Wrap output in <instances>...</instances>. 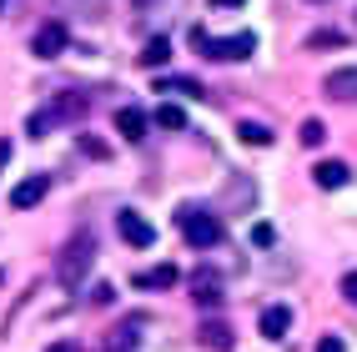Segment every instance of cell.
<instances>
[{
    "label": "cell",
    "instance_id": "3957f363",
    "mask_svg": "<svg viewBox=\"0 0 357 352\" xmlns=\"http://www.w3.org/2000/svg\"><path fill=\"white\" fill-rule=\"evenodd\" d=\"M176 227H181V237L192 242L197 252L222 242V217H217V211H206V206H181L176 211Z\"/></svg>",
    "mask_w": 357,
    "mask_h": 352
},
{
    "label": "cell",
    "instance_id": "7a4b0ae2",
    "mask_svg": "<svg viewBox=\"0 0 357 352\" xmlns=\"http://www.w3.org/2000/svg\"><path fill=\"white\" fill-rule=\"evenodd\" d=\"M86 111H91V96H81V91H61L45 111L31 116V136H45V131H56V126H66V121H81Z\"/></svg>",
    "mask_w": 357,
    "mask_h": 352
},
{
    "label": "cell",
    "instance_id": "8fae6325",
    "mask_svg": "<svg viewBox=\"0 0 357 352\" xmlns=\"http://www.w3.org/2000/svg\"><path fill=\"white\" fill-rule=\"evenodd\" d=\"M347 161H317V167H312V181L322 186V192H337V186H347Z\"/></svg>",
    "mask_w": 357,
    "mask_h": 352
},
{
    "label": "cell",
    "instance_id": "d4e9b609",
    "mask_svg": "<svg viewBox=\"0 0 357 352\" xmlns=\"http://www.w3.org/2000/svg\"><path fill=\"white\" fill-rule=\"evenodd\" d=\"M211 6H222V10H236V6H247V0H211Z\"/></svg>",
    "mask_w": 357,
    "mask_h": 352
},
{
    "label": "cell",
    "instance_id": "5b68a950",
    "mask_svg": "<svg viewBox=\"0 0 357 352\" xmlns=\"http://www.w3.org/2000/svg\"><path fill=\"white\" fill-rule=\"evenodd\" d=\"M121 242L126 247H136V252H146V247H156V227L146 222V217H136V211H121Z\"/></svg>",
    "mask_w": 357,
    "mask_h": 352
},
{
    "label": "cell",
    "instance_id": "277c9868",
    "mask_svg": "<svg viewBox=\"0 0 357 352\" xmlns=\"http://www.w3.org/2000/svg\"><path fill=\"white\" fill-rule=\"evenodd\" d=\"M197 45H202V56H211V61H247L257 51V36L252 31H236V36H206V31H197Z\"/></svg>",
    "mask_w": 357,
    "mask_h": 352
},
{
    "label": "cell",
    "instance_id": "7402d4cb",
    "mask_svg": "<svg viewBox=\"0 0 357 352\" xmlns=\"http://www.w3.org/2000/svg\"><path fill=\"white\" fill-rule=\"evenodd\" d=\"M342 297H347L352 307H357V272H347V277H342Z\"/></svg>",
    "mask_w": 357,
    "mask_h": 352
},
{
    "label": "cell",
    "instance_id": "ffe728a7",
    "mask_svg": "<svg viewBox=\"0 0 357 352\" xmlns=\"http://www.w3.org/2000/svg\"><path fill=\"white\" fill-rule=\"evenodd\" d=\"M322 141H327L322 121H302V146H322Z\"/></svg>",
    "mask_w": 357,
    "mask_h": 352
},
{
    "label": "cell",
    "instance_id": "d6986e66",
    "mask_svg": "<svg viewBox=\"0 0 357 352\" xmlns=\"http://www.w3.org/2000/svg\"><path fill=\"white\" fill-rule=\"evenodd\" d=\"M236 136H242L247 146H272V126H261V121H242Z\"/></svg>",
    "mask_w": 357,
    "mask_h": 352
},
{
    "label": "cell",
    "instance_id": "6da1fadb",
    "mask_svg": "<svg viewBox=\"0 0 357 352\" xmlns=\"http://www.w3.org/2000/svg\"><path fill=\"white\" fill-rule=\"evenodd\" d=\"M91 262H96V237H91V231H76V237L56 252V282L61 287H81Z\"/></svg>",
    "mask_w": 357,
    "mask_h": 352
},
{
    "label": "cell",
    "instance_id": "8992f818",
    "mask_svg": "<svg viewBox=\"0 0 357 352\" xmlns=\"http://www.w3.org/2000/svg\"><path fill=\"white\" fill-rule=\"evenodd\" d=\"M66 40H70V31L61 26V20H45V26L36 31V40H31V51H36L40 61H51V56H61V51H66Z\"/></svg>",
    "mask_w": 357,
    "mask_h": 352
},
{
    "label": "cell",
    "instance_id": "ac0fdd59",
    "mask_svg": "<svg viewBox=\"0 0 357 352\" xmlns=\"http://www.w3.org/2000/svg\"><path fill=\"white\" fill-rule=\"evenodd\" d=\"M141 61H146V66H166V61H172V40H166V36H151L146 51H141Z\"/></svg>",
    "mask_w": 357,
    "mask_h": 352
},
{
    "label": "cell",
    "instance_id": "4316f807",
    "mask_svg": "<svg viewBox=\"0 0 357 352\" xmlns=\"http://www.w3.org/2000/svg\"><path fill=\"white\" fill-rule=\"evenodd\" d=\"M0 10H6V0H0Z\"/></svg>",
    "mask_w": 357,
    "mask_h": 352
},
{
    "label": "cell",
    "instance_id": "484cf974",
    "mask_svg": "<svg viewBox=\"0 0 357 352\" xmlns=\"http://www.w3.org/2000/svg\"><path fill=\"white\" fill-rule=\"evenodd\" d=\"M51 352H81V347H76V342H56Z\"/></svg>",
    "mask_w": 357,
    "mask_h": 352
},
{
    "label": "cell",
    "instance_id": "9c48e42d",
    "mask_svg": "<svg viewBox=\"0 0 357 352\" xmlns=\"http://www.w3.org/2000/svg\"><path fill=\"white\" fill-rule=\"evenodd\" d=\"M181 282V272L166 262V267H146V272H136L131 277V287H141V292H161V287H176Z\"/></svg>",
    "mask_w": 357,
    "mask_h": 352
},
{
    "label": "cell",
    "instance_id": "603a6c76",
    "mask_svg": "<svg viewBox=\"0 0 357 352\" xmlns=\"http://www.w3.org/2000/svg\"><path fill=\"white\" fill-rule=\"evenodd\" d=\"M317 352H347V342H342V337H322Z\"/></svg>",
    "mask_w": 357,
    "mask_h": 352
},
{
    "label": "cell",
    "instance_id": "ba28073f",
    "mask_svg": "<svg viewBox=\"0 0 357 352\" xmlns=\"http://www.w3.org/2000/svg\"><path fill=\"white\" fill-rule=\"evenodd\" d=\"M45 192H51V176L36 171V176H26V181H20L15 192H10V206H15V211H31V206L45 201Z\"/></svg>",
    "mask_w": 357,
    "mask_h": 352
},
{
    "label": "cell",
    "instance_id": "e0dca14e",
    "mask_svg": "<svg viewBox=\"0 0 357 352\" xmlns=\"http://www.w3.org/2000/svg\"><path fill=\"white\" fill-rule=\"evenodd\" d=\"M156 126H161V131H186V111H181V106H172V101L156 106Z\"/></svg>",
    "mask_w": 357,
    "mask_h": 352
},
{
    "label": "cell",
    "instance_id": "9a60e30c",
    "mask_svg": "<svg viewBox=\"0 0 357 352\" xmlns=\"http://www.w3.org/2000/svg\"><path fill=\"white\" fill-rule=\"evenodd\" d=\"M116 131H121L126 141H141V136H146V111L121 106V111H116Z\"/></svg>",
    "mask_w": 357,
    "mask_h": 352
},
{
    "label": "cell",
    "instance_id": "30bf717a",
    "mask_svg": "<svg viewBox=\"0 0 357 352\" xmlns=\"http://www.w3.org/2000/svg\"><path fill=\"white\" fill-rule=\"evenodd\" d=\"M141 347V322H116L106 332V352H136Z\"/></svg>",
    "mask_w": 357,
    "mask_h": 352
},
{
    "label": "cell",
    "instance_id": "2e32d148",
    "mask_svg": "<svg viewBox=\"0 0 357 352\" xmlns=\"http://www.w3.org/2000/svg\"><path fill=\"white\" fill-rule=\"evenodd\" d=\"M197 302H202V307H217V302H222V282L211 277V272L197 277Z\"/></svg>",
    "mask_w": 357,
    "mask_h": 352
},
{
    "label": "cell",
    "instance_id": "44dd1931",
    "mask_svg": "<svg viewBox=\"0 0 357 352\" xmlns=\"http://www.w3.org/2000/svg\"><path fill=\"white\" fill-rule=\"evenodd\" d=\"M307 45H317V51H322V45H347V36H342V31H317Z\"/></svg>",
    "mask_w": 357,
    "mask_h": 352
},
{
    "label": "cell",
    "instance_id": "7c38bea8",
    "mask_svg": "<svg viewBox=\"0 0 357 352\" xmlns=\"http://www.w3.org/2000/svg\"><path fill=\"white\" fill-rule=\"evenodd\" d=\"M166 96H192V101H206V86L197 81V76H161L156 81Z\"/></svg>",
    "mask_w": 357,
    "mask_h": 352
},
{
    "label": "cell",
    "instance_id": "52a82bcc",
    "mask_svg": "<svg viewBox=\"0 0 357 352\" xmlns=\"http://www.w3.org/2000/svg\"><path fill=\"white\" fill-rule=\"evenodd\" d=\"M322 91H327L332 101H347V106H357V66H337V70H327Z\"/></svg>",
    "mask_w": 357,
    "mask_h": 352
},
{
    "label": "cell",
    "instance_id": "cb8c5ba5",
    "mask_svg": "<svg viewBox=\"0 0 357 352\" xmlns=\"http://www.w3.org/2000/svg\"><path fill=\"white\" fill-rule=\"evenodd\" d=\"M10 151H15L10 141H0V176H6V167H10Z\"/></svg>",
    "mask_w": 357,
    "mask_h": 352
},
{
    "label": "cell",
    "instance_id": "4fadbf2b",
    "mask_svg": "<svg viewBox=\"0 0 357 352\" xmlns=\"http://www.w3.org/2000/svg\"><path fill=\"white\" fill-rule=\"evenodd\" d=\"M197 337H202V347H211V352H231V342H236V337H231V327H227V322H211V317L202 322V332H197Z\"/></svg>",
    "mask_w": 357,
    "mask_h": 352
},
{
    "label": "cell",
    "instance_id": "5bb4252c",
    "mask_svg": "<svg viewBox=\"0 0 357 352\" xmlns=\"http://www.w3.org/2000/svg\"><path fill=\"white\" fill-rule=\"evenodd\" d=\"M257 327H261V337H272V342H277V337H287V327H292V307H267Z\"/></svg>",
    "mask_w": 357,
    "mask_h": 352
}]
</instances>
